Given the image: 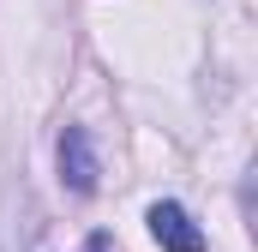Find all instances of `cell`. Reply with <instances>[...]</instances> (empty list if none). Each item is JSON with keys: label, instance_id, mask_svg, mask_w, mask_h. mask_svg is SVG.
Returning a JSON list of instances; mask_svg holds the SVG:
<instances>
[{"label": "cell", "instance_id": "obj_1", "mask_svg": "<svg viewBox=\"0 0 258 252\" xmlns=\"http://www.w3.org/2000/svg\"><path fill=\"white\" fill-rule=\"evenodd\" d=\"M60 180H66V192H78V198H90L96 180H102L96 138H90L84 126H66V132H60Z\"/></svg>", "mask_w": 258, "mask_h": 252}, {"label": "cell", "instance_id": "obj_2", "mask_svg": "<svg viewBox=\"0 0 258 252\" xmlns=\"http://www.w3.org/2000/svg\"><path fill=\"white\" fill-rule=\"evenodd\" d=\"M144 222H150V240H156L162 252H204V234H198V222L180 210V204H168V198H156Z\"/></svg>", "mask_w": 258, "mask_h": 252}, {"label": "cell", "instance_id": "obj_3", "mask_svg": "<svg viewBox=\"0 0 258 252\" xmlns=\"http://www.w3.org/2000/svg\"><path fill=\"white\" fill-rule=\"evenodd\" d=\"M90 252H114V240L108 234H90Z\"/></svg>", "mask_w": 258, "mask_h": 252}]
</instances>
